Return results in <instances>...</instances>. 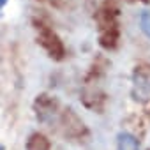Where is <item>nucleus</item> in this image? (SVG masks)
<instances>
[{
  "mask_svg": "<svg viewBox=\"0 0 150 150\" xmlns=\"http://www.w3.org/2000/svg\"><path fill=\"white\" fill-rule=\"evenodd\" d=\"M117 150H141L139 141L131 132H120L117 136Z\"/></svg>",
  "mask_w": 150,
  "mask_h": 150,
  "instance_id": "f257e3e1",
  "label": "nucleus"
},
{
  "mask_svg": "<svg viewBox=\"0 0 150 150\" xmlns=\"http://www.w3.org/2000/svg\"><path fill=\"white\" fill-rule=\"evenodd\" d=\"M7 4H9V0H0V18H2V13H4Z\"/></svg>",
  "mask_w": 150,
  "mask_h": 150,
  "instance_id": "7ed1b4c3",
  "label": "nucleus"
},
{
  "mask_svg": "<svg viewBox=\"0 0 150 150\" xmlns=\"http://www.w3.org/2000/svg\"><path fill=\"white\" fill-rule=\"evenodd\" d=\"M138 25H139V30L145 34V37L150 39V9H145V11L139 13Z\"/></svg>",
  "mask_w": 150,
  "mask_h": 150,
  "instance_id": "f03ea898",
  "label": "nucleus"
},
{
  "mask_svg": "<svg viewBox=\"0 0 150 150\" xmlns=\"http://www.w3.org/2000/svg\"><path fill=\"white\" fill-rule=\"evenodd\" d=\"M0 150H6V146H4V145H2V143H0Z\"/></svg>",
  "mask_w": 150,
  "mask_h": 150,
  "instance_id": "20e7f679",
  "label": "nucleus"
}]
</instances>
